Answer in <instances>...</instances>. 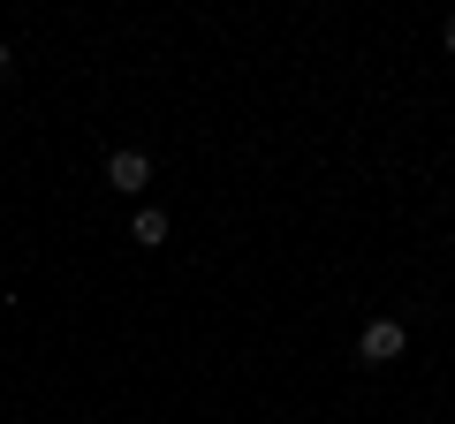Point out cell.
<instances>
[{
  "mask_svg": "<svg viewBox=\"0 0 455 424\" xmlns=\"http://www.w3.org/2000/svg\"><path fill=\"white\" fill-rule=\"evenodd\" d=\"M403 349H410V334L395 326V318H372V326H364V342H357V357H364V364H395Z\"/></svg>",
  "mask_w": 455,
  "mask_h": 424,
  "instance_id": "obj_1",
  "label": "cell"
},
{
  "mask_svg": "<svg viewBox=\"0 0 455 424\" xmlns=\"http://www.w3.org/2000/svg\"><path fill=\"white\" fill-rule=\"evenodd\" d=\"M145 182H152V160H145V152H114V160H107V190H145Z\"/></svg>",
  "mask_w": 455,
  "mask_h": 424,
  "instance_id": "obj_2",
  "label": "cell"
},
{
  "mask_svg": "<svg viewBox=\"0 0 455 424\" xmlns=\"http://www.w3.org/2000/svg\"><path fill=\"white\" fill-rule=\"evenodd\" d=\"M130 235H137V243H167V212H152V205H145V212H137V228H130Z\"/></svg>",
  "mask_w": 455,
  "mask_h": 424,
  "instance_id": "obj_3",
  "label": "cell"
},
{
  "mask_svg": "<svg viewBox=\"0 0 455 424\" xmlns=\"http://www.w3.org/2000/svg\"><path fill=\"white\" fill-rule=\"evenodd\" d=\"M448 53H455V16H448Z\"/></svg>",
  "mask_w": 455,
  "mask_h": 424,
  "instance_id": "obj_4",
  "label": "cell"
},
{
  "mask_svg": "<svg viewBox=\"0 0 455 424\" xmlns=\"http://www.w3.org/2000/svg\"><path fill=\"white\" fill-rule=\"evenodd\" d=\"M0 76H8V46H0Z\"/></svg>",
  "mask_w": 455,
  "mask_h": 424,
  "instance_id": "obj_5",
  "label": "cell"
}]
</instances>
